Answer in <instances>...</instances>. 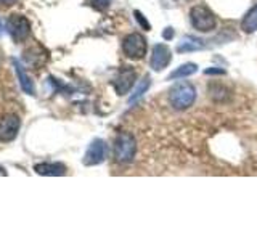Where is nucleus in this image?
<instances>
[{
  "instance_id": "1",
  "label": "nucleus",
  "mask_w": 257,
  "mask_h": 241,
  "mask_svg": "<svg viewBox=\"0 0 257 241\" xmlns=\"http://www.w3.org/2000/svg\"><path fill=\"white\" fill-rule=\"evenodd\" d=\"M169 100L175 109H187L196 100V88L190 82H179L171 88Z\"/></svg>"
},
{
  "instance_id": "2",
  "label": "nucleus",
  "mask_w": 257,
  "mask_h": 241,
  "mask_svg": "<svg viewBox=\"0 0 257 241\" xmlns=\"http://www.w3.org/2000/svg\"><path fill=\"white\" fill-rule=\"evenodd\" d=\"M190 16H191L193 28H195L196 31H199V32L212 31L215 28V24H217V20H215L214 13L209 10L207 7H204V5L193 7L191 12H190Z\"/></svg>"
},
{
  "instance_id": "3",
  "label": "nucleus",
  "mask_w": 257,
  "mask_h": 241,
  "mask_svg": "<svg viewBox=\"0 0 257 241\" xmlns=\"http://www.w3.org/2000/svg\"><path fill=\"white\" fill-rule=\"evenodd\" d=\"M135 150H137L135 139L131 134L124 132V134L117 135L116 145H114V158L117 163H120V164L132 163V159L135 156Z\"/></svg>"
},
{
  "instance_id": "4",
  "label": "nucleus",
  "mask_w": 257,
  "mask_h": 241,
  "mask_svg": "<svg viewBox=\"0 0 257 241\" xmlns=\"http://www.w3.org/2000/svg\"><path fill=\"white\" fill-rule=\"evenodd\" d=\"M7 29L16 44L24 42L31 34V24L23 15H12L7 21Z\"/></svg>"
},
{
  "instance_id": "5",
  "label": "nucleus",
  "mask_w": 257,
  "mask_h": 241,
  "mask_svg": "<svg viewBox=\"0 0 257 241\" xmlns=\"http://www.w3.org/2000/svg\"><path fill=\"white\" fill-rule=\"evenodd\" d=\"M122 50L132 60H140L147 53V40L142 34H128L122 40Z\"/></svg>"
},
{
  "instance_id": "6",
  "label": "nucleus",
  "mask_w": 257,
  "mask_h": 241,
  "mask_svg": "<svg viewBox=\"0 0 257 241\" xmlns=\"http://www.w3.org/2000/svg\"><path fill=\"white\" fill-rule=\"evenodd\" d=\"M106 143H104L101 139H95L84 155V164L85 166H98L101 164L104 159H106Z\"/></svg>"
},
{
  "instance_id": "7",
  "label": "nucleus",
  "mask_w": 257,
  "mask_h": 241,
  "mask_svg": "<svg viewBox=\"0 0 257 241\" xmlns=\"http://www.w3.org/2000/svg\"><path fill=\"white\" fill-rule=\"evenodd\" d=\"M21 120L16 114H7L0 119V142H13L18 137Z\"/></svg>"
},
{
  "instance_id": "8",
  "label": "nucleus",
  "mask_w": 257,
  "mask_h": 241,
  "mask_svg": "<svg viewBox=\"0 0 257 241\" xmlns=\"http://www.w3.org/2000/svg\"><path fill=\"white\" fill-rule=\"evenodd\" d=\"M171 60H172V52L166 44H158L153 47L150 66L155 71H163L164 68H167Z\"/></svg>"
},
{
  "instance_id": "9",
  "label": "nucleus",
  "mask_w": 257,
  "mask_h": 241,
  "mask_svg": "<svg viewBox=\"0 0 257 241\" xmlns=\"http://www.w3.org/2000/svg\"><path fill=\"white\" fill-rule=\"evenodd\" d=\"M135 76H137L135 71L131 68H125L119 72L117 79L114 80V88H116L117 95H125L128 90H131L135 82Z\"/></svg>"
},
{
  "instance_id": "10",
  "label": "nucleus",
  "mask_w": 257,
  "mask_h": 241,
  "mask_svg": "<svg viewBox=\"0 0 257 241\" xmlns=\"http://www.w3.org/2000/svg\"><path fill=\"white\" fill-rule=\"evenodd\" d=\"M13 68H15V72H16V77H18V82H20V87L24 93L28 95H36V87H34V82L31 80V77L26 74V71L23 69L21 63L18 60H13Z\"/></svg>"
},
{
  "instance_id": "11",
  "label": "nucleus",
  "mask_w": 257,
  "mask_h": 241,
  "mask_svg": "<svg viewBox=\"0 0 257 241\" xmlns=\"http://www.w3.org/2000/svg\"><path fill=\"white\" fill-rule=\"evenodd\" d=\"M34 171L39 175H47V177H58L66 174V166L61 163H40L34 166Z\"/></svg>"
},
{
  "instance_id": "12",
  "label": "nucleus",
  "mask_w": 257,
  "mask_h": 241,
  "mask_svg": "<svg viewBox=\"0 0 257 241\" xmlns=\"http://www.w3.org/2000/svg\"><path fill=\"white\" fill-rule=\"evenodd\" d=\"M241 29L247 34H251V32L257 31V4L246 13V16L241 21Z\"/></svg>"
},
{
  "instance_id": "13",
  "label": "nucleus",
  "mask_w": 257,
  "mask_h": 241,
  "mask_svg": "<svg viewBox=\"0 0 257 241\" xmlns=\"http://www.w3.org/2000/svg\"><path fill=\"white\" fill-rule=\"evenodd\" d=\"M196 71H198V66L195 63H185V64H182V66L177 68L174 72L169 74V80H171V79H180V77H188L191 74H195Z\"/></svg>"
},
{
  "instance_id": "14",
  "label": "nucleus",
  "mask_w": 257,
  "mask_h": 241,
  "mask_svg": "<svg viewBox=\"0 0 257 241\" xmlns=\"http://www.w3.org/2000/svg\"><path fill=\"white\" fill-rule=\"evenodd\" d=\"M201 48H204V44L203 40H198V39H193V37H187V40H183V42L177 47V50L180 53L182 52H195V50H201Z\"/></svg>"
},
{
  "instance_id": "15",
  "label": "nucleus",
  "mask_w": 257,
  "mask_h": 241,
  "mask_svg": "<svg viewBox=\"0 0 257 241\" xmlns=\"http://www.w3.org/2000/svg\"><path fill=\"white\" fill-rule=\"evenodd\" d=\"M148 87H150V77L147 76V77H145V79L142 80V82H140V85H139V87H137V90L134 92V95L131 96V100H128V101H131V103H132V101H135V100H139V98H140V96L143 95V92H145V90H147V88H148Z\"/></svg>"
},
{
  "instance_id": "16",
  "label": "nucleus",
  "mask_w": 257,
  "mask_h": 241,
  "mask_svg": "<svg viewBox=\"0 0 257 241\" xmlns=\"http://www.w3.org/2000/svg\"><path fill=\"white\" fill-rule=\"evenodd\" d=\"M92 2L95 7H98V8H106L111 4V0H92Z\"/></svg>"
},
{
  "instance_id": "17",
  "label": "nucleus",
  "mask_w": 257,
  "mask_h": 241,
  "mask_svg": "<svg viewBox=\"0 0 257 241\" xmlns=\"http://www.w3.org/2000/svg\"><path fill=\"white\" fill-rule=\"evenodd\" d=\"M135 16H137V20L140 21V24H142L143 28L150 29V24H148V21H147V20H143V16H142V13H140V12H135Z\"/></svg>"
},
{
  "instance_id": "18",
  "label": "nucleus",
  "mask_w": 257,
  "mask_h": 241,
  "mask_svg": "<svg viewBox=\"0 0 257 241\" xmlns=\"http://www.w3.org/2000/svg\"><path fill=\"white\" fill-rule=\"evenodd\" d=\"M164 37H166V39H171V37H174V31H172L171 28H167V31L164 32Z\"/></svg>"
},
{
  "instance_id": "19",
  "label": "nucleus",
  "mask_w": 257,
  "mask_h": 241,
  "mask_svg": "<svg viewBox=\"0 0 257 241\" xmlns=\"http://www.w3.org/2000/svg\"><path fill=\"white\" fill-rule=\"evenodd\" d=\"M0 175H7V171H5L2 166H0Z\"/></svg>"
},
{
  "instance_id": "20",
  "label": "nucleus",
  "mask_w": 257,
  "mask_h": 241,
  "mask_svg": "<svg viewBox=\"0 0 257 241\" xmlns=\"http://www.w3.org/2000/svg\"><path fill=\"white\" fill-rule=\"evenodd\" d=\"M12 2H13V0H0V4H5V5L7 4H12Z\"/></svg>"
},
{
  "instance_id": "21",
  "label": "nucleus",
  "mask_w": 257,
  "mask_h": 241,
  "mask_svg": "<svg viewBox=\"0 0 257 241\" xmlns=\"http://www.w3.org/2000/svg\"><path fill=\"white\" fill-rule=\"evenodd\" d=\"M0 36H2V24H0Z\"/></svg>"
},
{
  "instance_id": "22",
  "label": "nucleus",
  "mask_w": 257,
  "mask_h": 241,
  "mask_svg": "<svg viewBox=\"0 0 257 241\" xmlns=\"http://www.w3.org/2000/svg\"><path fill=\"white\" fill-rule=\"evenodd\" d=\"M0 66H2V56H0Z\"/></svg>"
}]
</instances>
